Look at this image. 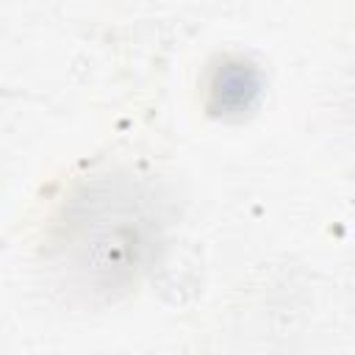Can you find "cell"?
<instances>
[{
  "label": "cell",
  "instance_id": "obj_1",
  "mask_svg": "<svg viewBox=\"0 0 355 355\" xmlns=\"http://www.w3.org/2000/svg\"><path fill=\"white\" fill-rule=\"evenodd\" d=\"M128 200L114 227L108 219L111 197H100L97 202L89 205V214H80L69 225L64 244H67V252H72L75 258L83 255L80 261H75L72 269H78L83 277L89 275V286L116 288L119 283H125L139 266V258L150 244L147 222L141 219L136 202L130 205Z\"/></svg>",
  "mask_w": 355,
  "mask_h": 355
},
{
  "label": "cell",
  "instance_id": "obj_2",
  "mask_svg": "<svg viewBox=\"0 0 355 355\" xmlns=\"http://www.w3.org/2000/svg\"><path fill=\"white\" fill-rule=\"evenodd\" d=\"M211 94L216 108L244 111L258 94V72L244 61H225V67H219L214 75Z\"/></svg>",
  "mask_w": 355,
  "mask_h": 355
}]
</instances>
